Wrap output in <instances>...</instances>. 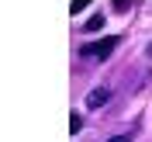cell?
<instances>
[{
	"instance_id": "5b68a950",
	"label": "cell",
	"mask_w": 152,
	"mask_h": 142,
	"mask_svg": "<svg viewBox=\"0 0 152 142\" xmlns=\"http://www.w3.org/2000/svg\"><path fill=\"white\" fill-rule=\"evenodd\" d=\"M114 7H118V10H128V7H132V0H114Z\"/></svg>"
},
{
	"instance_id": "8992f818",
	"label": "cell",
	"mask_w": 152,
	"mask_h": 142,
	"mask_svg": "<svg viewBox=\"0 0 152 142\" xmlns=\"http://www.w3.org/2000/svg\"><path fill=\"white\" fill-rule=\"evenodd\" d=\"M107 142H132V135H111Z\"/></svg>"
},
{
	"instance_id": "7a4b0ae2",
	"label": "cell",
	"mask_w": 152,
	"mask_h": 142,
	"mask_svg": "<svg viewBox=\"0 0 152 142\" xmlns=\"http://www.w3.org/2000/svg\"><path fill=\"white\" fill-rule=\"evenodd\" d=\"M107 101H111V90H107V87H94V90H90V94H86V107H104Z\"/></svg>"
},
{
	"instance_id": "3957f363",
	"label": "cell",
	"mask_w": 152,
	"mask_h": 142,
	"mask_svg": "<svg viewBox=\"0 0 152 142\" xmlns=\"http://www.w3.org/2000/svg\"><path fill=\"white\" fill-rule=\"evenodd\" d=\"M83 28L86 31H100L104 28V14H90V21H83Z\"/></svg>"
},
{
	"instance_id": "277c9868",
	"label": "cell",
	"mask_w": 152,
	"mask_h": 142,
	"mask_svg": "<svg viewBox=\"0 0 152 142\" xmlns=\"http://www.w3.org/2000/svg\"><path fill=\"white\" fill-rule=\"evenodd\" d=\"M86 4H90V0H73V7H69V10H73V14H80V10L86 7Z\"/></svg>"
},
{
	"instance_id": "6da1fadb",
	"label": "cell",
	"mask_w": 152,
	"mask_h": 142,
	"mask_svg": "<svg viewBox=\"0 0 152 142\" xmlns=\"http://www.w3.org/2000/svg\"><path fill=\"white\" fill-rule=\"evenodd\" d=\"M118 42H121L118 35H107V38H100V42H86V45H80V56L83 59H107L114 49H118Z\"/></svg>"
}]
</instances>
